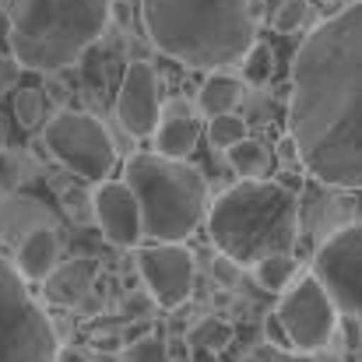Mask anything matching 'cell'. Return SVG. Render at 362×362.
<instances>
[{"label":"cell","mask_w":362,"mask_h":362,"mask_svg":"<svg viewBox=\"0 0 362 362\" xmlns=\"http://www.w3.org/2000/svg\"><path fill=\"white\" fill-rule=\"evenodd\" d=\"M271 71H274V53H271V46L257 42V46L243 57V78H246L250 85H267Z\"/></svg>","instance_id":"44dd1931"},{"label":"cell","mask_w":362,"mask_h":362,"mask_svg":"<svg viewBox=\"0 0 362 362\" xmlns=\"http://www.w3.org/2000/svg\"><path fill=\"white\" fill-rule=\"evenodd\" d=\"M18 274L25 278V281H46L57 267H60V260H57V236H53V229H32L21 246H18Z\"/></svg>","instance_id":"5bb4252c"},{"label":"cell","mask_w":362,"mask_h":362,"mask_svg":"<svg viewBox=\"0 0 362 362\" xmlns=\"http://www.w3.org/2000/svg\"><path fill=\"white\" fill-rule=\"evenodd\" d=\"M123 362H169V352L158 338H137L123 349Z\"/></svg>","instance_id":"7402d4cb"},{"label":"cell","mask_w":362,"mask_h":362,"mask_svg":"<svg viewBox=\"0 0 362 362\" xmlns=\"http://www.w3.org/2000/svg\"><path fill=\"white\" fill-rule=\"evenodd\" d=\"M253 271H257L260 288H267V292H285L288 281L296 278V260H292V257H267V260L257 264Z\"/></svg>","instance_id":"d6986e66"},{"label":"cell","mask_w":362,"mask_h":362,"mask_svg":"<svg viewBox=\"0 0 362 362\" xmlns=\"http://www.w3.org/2000/svg\"><path fill=\"white\" fill-rule=\"evenodd\" d=\"M240 99H243L240 78H233V74H211L204 81V88H201L197 106H201V113L208 120H215V117H229L240 106Z\"/></svg>","instance_id":"2e32d148"},{"label":"cell","mask_w":362,"mask_h":362,"mask_svg":"<svg viewBox=\"0 0 362 362\" xmlns=\"http://www.w3.org/2000/svg\"><path fill=\"white\" fill-rule=\"evenodd\" d=\"M260 362H313V359H306V356H296V352H264V356H257Z\"/></svg>","instance_id":"f1b7e54d"},{"label":"cell","mask_w":362,"mask_h":362,"mask_svg":"<svg viewBox=\"0 0 362 362\" xmlns=\"http://www.w3.org/2000/svg\"><path fill=\"white\" fill-rule=\"evenodd\" d=\"M306 14H310V7H306V0H285L281 7H278V14H274V28L278 32H299L303 28V21H306Z\"/></svg>","instance_id":"cb8c5ba5"},{"label":"cell","mask_w":362,"mask_h":362,"mask_svg":"<svg viewBox=\"0 0 362 362\" xmlns=\"http://www.w3.org/2000/svg\"><path fill=\"white\" fill-rule=\"evenodd\" d=\"M42 141H46L49 155L64 169H71L74 176H81L88 183H106V176L117 165L113 137L106 134V127L95 120L92 113L60 110L53 120L46 123Z\"/></svg>","instance_id":"52a82bcc"},{"label":"cell","mask_w":362,"mask_h":362,"mask_svg":"<svg viewBox=\"0 0 362 362\" xmlns=\"http://www.w3.org/2000/svg\"><path fill=\"white\" fill-rule=\"evenodd\" d=\"M14 117L21 127H28V130H46V95H42V88L39 85H25V88H18L14 92Z\"/></svg>","instance_id":"ac0fdd59"},{"label":"cell","mask_w":362,"mask_h":362,"mask_svg":"<svg viewBox=\"0 0 362 362\" xmlns=\"http://www.w3.org/2000/svg\"><path fill=\"white\" fill-rule=\"evenodd\" d=\"M141 278L162 310H176L194 288V253L183 243H155L137 253Z\"/></svg>","instance_id":"30bf717a"},{"label":"cell","mask_w":362,"mask_h":362,"mask_svg":"<svg viewBox=\"0 0 362 362\" xmlns=\"http://www.w3.org/2000/svg\"><path fill=\"white\" fill-rule=\"evenodd\" d=\"M190 345L218 352L222 345H229V327L222 320H201V327H194V334H190Z\"/></svg>","instance_id":"603a6c76"},{"label":"cell","mask_w":362,"mask_h":362,"mask_svg":"<svg viewBox=\"0 0 362 362\" xmlns=\"http://www.w3.org/2000/svg\"><path fill=\"white\" fill-rule=\"evenodd\" d=\"M215 278L222 281V285H236L240 281V264H233L229 257H215Z\"/></svg>","instance_id":"4316f807"},{"label":"cell","mask_w":362,"mask_h":362,"mask_svg":"<svg viewBox=\"0 0 362 362\" xmlns=\"http://www.w3.org/2000/svg\"><path fill=\"white\" fill-rule=\"evenodd\" d=\"M229 165L240 173L243 180H264L271 173V155H267V148L260 141L246 137L236 148H229Z\"/></svg>","instance_id":"e0dca14e"},{"label":"cell","mask_w":362,"mask_h":362,"mask_svg":"<svg viewBox=\"0 0 362 362\" xmlns=\"http://www.w3.org/2000/svg\"><path fill=\"white\" fill-rule=\"evenodd\" d=\"M243 362H260V359H257V356H250V359H243Z\"/></svg>","instance_id":"1f68e13d"},{"label":"cell","mask_w":362,"mask_h":362,"mask_svg":"<svg viewBox=\"0 0 362 362\" xmlns=\"http://www.w3.org/2000/svg\"><path fill=\"white\" fill-rule=\"evenodd\" d=\"M264 338H267V345H271L274 352H296V349H292V338H288V331H285V324H281L278 313H267V320H264Z\"/></svg>","instance_id":"d4e9b609"},{"label":"cell","mask_w":362,"mask_h":362,"mask_svg":"<svg viewBox=\"0 0 362 362\" xmlns=\"http://www.w3.org/2000/svg\"><path fill=\"white\" fill-rule=\"evenodd\" d=\"M18 78H21V64H18L14 57H0V92L14 88Z\"/></svg>","instance_id":"484cf974"},{"label":"cell","mask_w":362,"mask_h":362,"mask_svg":"<svg viewBox=\"0 0 362 362\" xmlns=\"http://www.w3.org/2000/svg\"><path fill=\"white\" fill-rule=\"evenodd\" d=\"M60 362H81V359H78L74 352H60Z\"/></svg>","instance_id":"4dcf8cb0"},{"label":"cell","mask_w":362,"mask_h":362,"mask_svg":"<svg viewBox=\"0 0 362 362\" xmlns=\"http://www.w3.org/2000/svg\"><path fill=\"white\" fill-rule=\"evenodd\" d=\"M313 278L324 285L338 313L362 320V222L338 229L317 250Z\"/></svg>","instance_id":"ba28073f"},{"label":"cell","mask_w":362,"mask_h":362,"mask_svg":"<svg viewBox=\"0 0 362 362\" xmlns=\"http://www.w3.org/2000/svg\"><path fill=\"white\" fill-rule=\"evenodd\" d=\"M288 137L313 180L362 190V0L320 21L296 49Z\"/></svg>","instance_id":"6da1fadb"},{"label":"cell","mask_w":362,"mask_h":362,"mask_svg":"<svg viewBox=\"0 0 362 362\" xmlns=\"http://www.w3.org/2000/svg\"><path fill=\"white\" fill-rule=\"evenodd\" d=\"M190 362H218V356L211 349H201V345H190Z\"/></svg>","instance_id":"f546056e"},{"label":"cell","mask_w":362,"mask_h":362,"mask_svg":"<svg viewBox=\"0 0 362 362\" xmlns=\"http://www.w3.org/2000/svg\"><path fill=\"white\" fill-rule=\"evenodd\" d=\"M274 313L281 317V324L292 338V349L303 352V356L320 352L331 341L334 327H338V306L331 303V296L324 292V285L313 274L299 278L285 292V299Z\"/></svg>","instance_id":"9c48e42d"},{"label":"cell","mask_w":362,"mask_h":362,"mask_svg":"<svg viewBox=\"0 0 362 362\" xmlns=\"http://www.w3.org/2000/svg\"><path fill=\"white\" fill-rule=\"evenodd\" d=\"M11 57L21 71L53 74L81 60L106 32L110 0H0Z\"/></svg>","instance_id":"277c9868"},{"label":"cell","mask_w":362,"mask_h":362,"mask_svg":"<svg viewBox=\"0 0 362 362\" xmlns=\"http://www.w3.org/2000/svg\"><path fill=\"white\" fill-rule=\"evenodd\" d=\"M117 113L127 134L134 137H151L162 123V103H158V78L148 64H130L123 71L120 95H117Z\"/></svg>","instance_id":"8fae6325"},{"label":"cell","mask_w":362,"mask_h":362,"mask_svg":"<svg viewBox=\"0 0 362 362\" xmlns=\"http://www.w3.org/2000/svg\"><path fill=\"white\" fill-rule=\"evenodd\" d=\"M197 144V123L190 120L180 106H169L162 113V123L155 130V148L162 158H173V162H183Z\"/></svg>","instance_id":"9a60e30c"},{"label":"cell","mask_w":362,"mask_h":362,"mask_svg":"<svg viewBox=\"0 0 362 362\" xmlns=\"http://www.w3.org/2000/svg\"><path fill=\"white\" fill-rule=\"evenodd\" d=\"M0 187H4V190H14V187H18V165H14V158L4 155V151H0Z\"/></svg>","instance_id":"83f0119b"},{"label":"cell","mask_w":362,"mask_h":362,"mask_svg":"<svg viewBox=\"0 0 362 362\" xmlns=\"http://www.w3.org/2000/svg\"><path fill=\"white\" fill-rule=\"evenodd\" d=\"M208 137H211V144L215 148H236L240 141H246V123L236 117V113H229V117H215V120L208 123Z\"/></svg>","instance_id":"ffe728a7"},{"label":"cell","mask_w":362,"mask_h":362,"mask_svg":"<svg viewBox=\"0 0 362 362\" xmlns=\"http://www.w3.org/2000/svg\"><path fill=\"white\" fill-rule=\"evenodd\" d=\"M57 334L25 288L14 264L0 257V362H57Z\"/></svg>","instance_id":"8992f818"},{"label":"cell","mask_w":362,"mask_h":362,"mask_svg":"<svg viewBox=\"0 0 362 362\" xmlns=\"http://www.w3.org/2000/svg\"><path fill=\"white\" fill-rule=\"evenodd\" d=\"M95 222L103 229V236L113 243V246H137L144 240V222H141V208H137V197L130 194L127 183L117 180H106L95 187Z\"/></svg>","instance_id":"7c38bea8"},{"label":"cell","mask_w":362,"mask_h":362,"mask_svg":"<svg viewBox=\"0 0 362 362\" xmlns=\"http://www.w3.org/2000/svg\"><path fill=\"white\" fill-rule=\"evenodd\" d=\"M141 21L155 49L187 67L243 64L257 46L253 0H141Z\"/></svg>","instance_id":"7a4b0ae2"},{"label":"cell","mask_w":362,"mask_h":362,"mask_svg":"<svg viewBox=\"0 0 362 362\" xmlns=\"http://www.w3.org/2000/svg\"><path fill=\"white\" fill-rule=\"evenodd\" d=\"M123 183L137 197L144 236L158 243H183L211 211L201 169L162 158L158 151L130 155L123 165Z\"/></svg>","instance_id":"5b68a950"},{"label":"cell","mask_w":362,"mask_h":362,"mask_svg":"<svg viewBox=\"0 0 362 362\" xmlns=\"http://www.w3.org/2000/svg\"><path fill=\"white\" fill-rule=\"evenodd\" d=\"M95 271H99V264L88 260V257H74V260L60 264V267L46 278V299H49V303H60V306L81 303L85 292H88L92 281H95Z\"/></svg>","instance_id":"4fadbf2b"},{"label":"cell","mask_w":362,"mask_h":362,"mask_svg":"<svg viewBox=\"0 0 362 362\" xmlns=\"http://www.w3.org/2000/svg\"><path fill=\"white\" fill-rule=\"evenodd\" d=\"M208 233L218 253L240 267H257L267 257H292L299 201L285 183L243 180L211 204Z\"/></svg>","instance_id":"3957f363"}]
</instances>
